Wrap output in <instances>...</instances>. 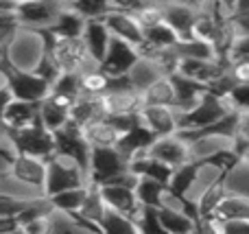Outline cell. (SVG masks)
I'll return each mask as SVG.
<instances>
[{"label": "cell", "instance_id": "55", "mask_svg": "<svg viewBox=\"0 0 249 234\" xmlns=\"http://www.w3.org/2000/svg\"><path fill=\"white\" fill-rule=\"evenodd\" d=\"M11 234H26L24 230H22V228H20V230H16V232H11Z\"/></svg>", "mask_w": 249, "mask_h": 234}, {"label": "cell", "instance_id": "5", "mask_svg": "<svg viewBox=\"0 0 249 234\" xmlns=\"http://www.w3.org/2000/svg\"><path fill=\"white\" fill-rule=\"evenodd\" d=\"M66 2L57 0H26V2H13V20L18 29H29L46 33L53 29L59 13L64 11Z\"/></svg>", "mask_w": 249, "mask_h": 234}, {"label": "cell", "instance_id": "30", "mask_svg": "<svg viewBox=\"0 0 249 234\" xmlns=\"http://www.w3.org/2000/svg\"><path fill=\"white\" fill-rule=\"evenodd\" d=\"M129 171H131L136 178H149V180H155V182L166 184V186H168L171 175H173V171L168 169L166 164H162V162L149 158L146 153H144V156L133 158V160L129 162Z\"/></svg>", "mask_w": 249, "mask_h": 234}, {"label": "cell", "instance_id": "8", "mask_svg": "<svg viewBox=\"0 0 249 234\" xmlns=\"http://www.w3.org/2000/svg\"><path fill=\"white\" fill-rule=\"evenodd\" d=\"M0 72L4 74L11 96L16 101H26V103H35L39 105L48 94H51V86L44 79H39L35 72H22L16 70L0 57Z\"/></svg>", "mask_w": 249, "mask_h": 234}, {"label": "cell", "instance_id": "9", "mask_svg": "<svg viewBox=\"0 0 249 234\" xmlns=\"http://www.w3.org/2000/svg\"><path fill=\"white\" fill-rule=\"evenodd\" d=\"M7 175L18 182L22 188L35 193V195H44V184H46V160L42 158H33V156H22L16 153L9 162Z\"/></svg>", "mask_w": 249, "mask_h": 234}, {"label": "cell", "instance_id": "54", "mask_svg": "<svg viewBox=\"0 0 249 234\" xmlns=\"http://www.w3.org/2000/svg\"><path fill=\"white\" fill-rule=\"evenodd\" d=\"M236 156H238V162L249 169V144H243V147H238L236 149Z\"/></svg>", "mask_w": 249, "mask_h": 234}, {"label": "cell", "instance_id": "10", "mask_svg": "<svg viewBox=\"0 0 249 234\" xmlns=\"http://www.w3.org/2000/svg\"><path fill=\"white\" fill-rule=\"evenodd\" d=\"M136 182H138V178L131 173L129 178H124L123 182L103 184V186H99L107 210H114V213L124 215V217H129V219L136 221V217L142 210L140 201H138V197H136V191H133V188H136Z\"/></svg>", "mask_w": 249, "mask_h": 234}, {"label": "cell", "instance_id": "51", "mask_svg": "<svg viewBox=\"0 0 249 234\" xmlns=\"http://www.w3.org/2000/svg\"><path fill=\"white\" fill-rule=\"evenodd\" d=\"M214 221V219H212ZM221 234H249V221H216Z\"/></svg>", "mask_w": 249, "mask_h": 234}, {"label": "cell", "instance_id": "29", "mask_svg": "<svg viewBox=\"0 0 249 234\" xmlns=\"http://www.w3.org/2000/svg\"><path fill=\"white\" fill-rule=\"evenodd\" d=\"M153 140H155V138L144 129V127H142V125H136L133 129H129L127 134L121 136V143H118L116 149L123 153L124 158H127L129 162H131L133 158L144 156V153L149 151V147H151V143H153Z\"/></svg>", "mask_w": 249, "mask_h": 234}, {"label": "cell", "instance_id": "2", "mask_svg": "<svg viewBox=\"0 0 249 234\" xmlns=\"http://www.w3.org/2000/svg\"><path fill=\"white\" fill-rule=\"evenodd\" d=\"M46 37H48L46 57L59 70V74H83L88 70L96 68V64L92 61L90 53H88L81 37L61 39V37H51L48 33H46Z\"/></svg>", "mask_w": 249, "mask_h": 234}, {"label": "cell", "instance_id": "35", "mask_svg": "<svg viewBox=\"0 0 249 234\" xmlns=\"http://www.w3.org/2000/svg\"><path fill=\"white\" fill-rule=\"evenodd\" d=\"M90 186V184H88ZM88 186L83 188H70V191H64V193H57V195L48 197L51 201V208L55 213H61V215H77L83 206V199L88 195Z\"/></svg>", "mask_w": 249, "mask_h": 234}, {"label": "cell", "instance_id": "52", "mask_svg": "<svg viewBox=\"0 0 249 234\" xmlns=\"http://www.w3.org/2000/svg\"><path fill=\"white\" fill-rule=\"evenodd\" d=\"M193 234H221V230H219V223L212 221V219H199Z\"/></svg>", "mask_w": 249, "mask_h": 234}, {"label": "cell", "instance_id": "49", "mask_svg": "<svg viewBox=\"0 0 249 234\" xmlns=\"http://www.w3.org/2000/svg\"><path fill=\"white\" fill-rule=\"evenodd\" d=\"M53 215H55V210L29 219V221L22 223V230L26 234H51L53 232Z\"/></svg>", "mask_w": 249, "mask_h": 234}, {"label": "cell", "instance_id": "33", "mask_svg": "<svg viewBox=\"0 0 249 234\" xmlns=\"http://www.w3.org/2000/svg\"><path fill=\"white\" fill-rule=\"evenodd\" d=\"M177 44H179V37L162 22V24L144 31V42H142V46H140V55H144V53L168 51V48H175Z\"/></svg>", "mask_w": 249, "mask_h": 234}, {"label": "cell", "instance_id": "50", "mask_svg": "<svg viewBox=\"0 0 249 234\" xmlns=\"http://www.w3.org/2000/svg\"><path fill=\"white\" fill-rule=\"evenodd\" d=\"M230 77L234 79V83H249V61H236V64L228 66Z\"/></svg>", "mask_w": 249, "mask_h": 234}, {"label": "cell", "instance_id": "20", "mask_svg": "<svg viewBox=\"0 0 249 234\" xmlns=\"http://www.w3.org/2000/svg\"><path fill=\"white\" fill-rule=\"evenodd\" d=\"M225 175H228V171H225L221 164H216V162H210V160L208 162H197L195 180H193V184H190V188H188V193H186L184 199L188 201V204L195 206L203 193H208L212 186H216L219 182H223Z\"/></svg>", "mask_w": 249, "mask_h": 234}, {"label": "cell", "instance_id": "39", "mask_svg": "<svg viewBox=\"0 0 249 234\" xmlns=\"http://www.w3.org/2000/svg\"><path fill=\"white\" fill-rule=\"evenodd\" d=\"M195 171H197V162H188V164L173 171L171 182H168V193L179 197V199H184L190 184H193V180H195Z\"/></svg>", "mask_w": 249, "mask_h": 234}, {"label": "cell", "instance_id": "45", "mask_svg": "<svg viewBox=\"0 0 249 234\" xmlns=\"http://www.w3.org/2000/svg\"><path fill=\"white\" fill-rule=\"evenodd\" d=\"M18 31V24L13 20V2H0V53L4 51L11 35Z\"/></svg>", "mask_w": 249, "mask_h": 234}, {"label": "cell", "instance_id": "25", "mask_svg": "<svg viewBox=\"0 0 249 234\" xmlns=\"http://www.w3.org/2000/svg\"><path fill=\"white\" fill-rule=\"evenodd\" d=\"M171 81L173 88H175V105H173V109L177 112V116L190 112L199 103V99L206 94V88L181 77V74H171Z\"/></svg>", "mask_w": 249, "mask_h": 234}, {"label": "cell", "instance_id": "12", "mask_svg": "<svg viewBox=\"0 0 249 234\" xmlns=\"http://www.w3.org/2000/svg\"><path fill=\"white\" fill-rule=\"evenodd\" d=\"M103 24L107 26L109 35H112L114 39L127 42L136 48H140L142 42H144V31H142V26L138 24L133 13L129 11L123 2H112L109 13L103 18Z\"/></svg>", "mask_w": 249, "mask_h": 234}, {"label": "cell", "instance_id": "13", "mask_svg": "<svg viewBox=\"0 0 249 234\" xmlns=\"http://www.w3.org/2000/svg\"><path fill=\"white\" fill-rule=\"evenodd\" d=\"M228 72V64L221 59H193V57H179L177 70L173 74H181V77L190 79V81L199 83L208 90L212 88L219 79L225 77Z\"/></svg>", "mask_w": 249, "mask_h": 234}, {"label": "cell", "instance_id": "53", "mask_svg": "<svg viewBox=\"0 0 249 234\" xmlns=\"http://www.w3.org/2000/svg\"><path fill=\"white\" fill-rule=\"evenodd\" d=\"M13 101V96H11V90H9V86H7V81H4V74L0 72V116H2V112L7 109V105Z\"/></svg>", "mask_w": 249, "mask_h": 234}, {"label": "cell", "instance_id": "34", "mask_svg": "<svg viewBox=\"0 0 249 234\" xmlns=\"http://www.w3.org/2000/svg\"><path fill=\"white\" fill-rule=\"evenodd\" d=\"M142 105H160V108H173L175 105V88H173L171 74L155 81L151 88L142 92Z\"/></svg>", "mask_w": 249, "mask_h": 234}, {"label": "cell", "instance_id": "37", "mask_svg": "<svg viewBox=\"0 0 249 234\" xmlns=\"http://www.w3.org/2000/svg\"><path fill=\"white\" fill-rule=\"evenodd\" d=\"M79 79H81V94L92 96V99H101V96L109 90V83H112V79H109L99 66L83 74H79Z\"/></svg>", "mask_w": 249, "mask_h": 234}, {"label": "cell", "instance_id": "46", "mask_svg": "<svg viewBox=\"0 0 249 234\" xmlns=\"http://www.w3.org/2000/svg\"><path fill=\"white\" fill-rule=\"evenodd\" d=\"M225 101L230 103L232 112L247 114L249 112V83H236V86L230 90V94L225 96Z\"/></svg>", "mask_w": 249, "mask_h": 234}, {"label": "cell", "instance_id": "43", "mask_svg": "<svg viewBox=\"0 0 249 234\" xmlns=\"http://www.w3.org/2000/svg\"><path fill=\"white\" fill-rule=\"evenodd\" d=\"M51 92L64 96V99L77 101L81 96V79L79 74H59L57 81L51 86Z\"/></svg>", "mask_w": 249, "mask_h": 234}, {"label": "cell", "instance_id": "17", "mask_svg": "<svg viewBox=\"0 0 249 234\" xmlns=\"http://www.w3.org/2000/svg\"><path fill=\"white\" fill-rule=\"evenodd\" d=\"M138 57H140V48L112 37L109 48H107V53H105L99 68L103 70L109 79H121V77H127L131 66L138 61Z\"/></svg>", "mask_w": 249, "mask_h": 234}, {"label": "cell", "instance_id": "22", "mask_svg": "<svg viewBox=\"0 0 249 234\" xmlns=\"http://www.w3.org/2000/svg\"><path fill=\"white\" fill-rule=\"evenodd\" d=\"M39 123L37 116V105L35 103H26V101H16L7 105V109L0 116V125L9 131V134H16V131H22L26 127Z\"/></svg>", "mask_w": 249, "mask_h": 234}, {"label": "cell", "instance_id": "1", "mask_svg": "<svg viewBox=\"0 0 249 234\" xmlns=\"http://www.w3.org/2000/svg\"><path fill=\"white\" fill-rule=\"evenodd\" d=\"M48 53V37L46 33L29 29H18L7 42L4 51L0 53L4 61L11 68L22 70V72H35L37 66L46 59Z\"/></svg>", "mask_w": 249, "mask_h": 234}, {"label": "cell", "instance_id": "26", "mask_svg": "<svg viewBox=\"0 0 249 234\" xmlns=\"http://www.w3.org/2000/svg\"><path fill=\"white\" fill-rule=\"evenodd\" d=\"M105 215H107V206H105V201H103V195H101L99 186L90 184V186H88V195H86V199H83L81 210H79L74 217L81 219L86 226L99 230V226H101V221H103Z\"/></svg>", "mask_w": 249, "mask_h": 234}, {"label": "cell", "instance_id": "4", "mask_svg": "<svg viewBox=\"0 0 249 234\" xmlns=\"http://www.w3.org/2000/svg\"><path fill=\"white\" fill-rule=\"evenodd\" d=\"M228 114H236V112H232L225 96H219L214 92L206 90V94L199 99V103L190 112L179 114V131H184V134L201 131L206 127L214 125V123L223 121Z\"/></svg>", "mask_w": 249, "mask_h": 234}, {"label": "cell", "instance_id": "44", "mask_svg": "<svg viewBox=\"0 0 249 234\" xmlns=\"http://www.w3.org/2000/svg\"><path fill=\"white\" fill-rule=\"evenodd\" d=\"M39 199V197H37ZM35 199H20V197H11V195H2L0 193V217H16L20 219L26 210L33 206ZM22 223V221H20Z\"/></svg>", "mask_w": 249, "mask_h": 234}, {"label": "cell", "instance_id": "14", "mask_svg": "<svg viewBox=\"0 0 249 234\" xmlns=\"http://www.w3.org/2000/svg\"><path fill=\"white\" fill-rule=\"evenodd\" d=\"M146 156L153 158V160L162 162L166 164L171 171L179 169V166L188 164L190 160V147L179 134H173V136H164V138H155L151 143L149 151Z\"/></svg>", "mask_w": 249, "mask_h": 234}, {"label": "cell", "instance_id": "21", "mask_svg": "<svg viewBox=\"0 0 249 234\" xmlns=\"http://www.w3.org/2000/svg\"><path fill=\"white\" fill-rule=\"evenodd\" d=\"M162 77H168V72L160 66V61L151 55H140L138 61L131 66V70L127 72L129 86L136 92H144L146 88H151L155 81H160Z\"/></svg>", "mask_w": 249, "mask_h": 234}, {"label": "cell", "instance_id": "7", "mask_svg": "<svg viewBox=\"0 0 249 234\" xmlns=\"http://www.w3.org/2000/svg\"><path fill=\"white\" fill-rule=\"evenodd\" d=\"M101 108L105 118H121V116H138L142 109V94L129 86L127 77L112 79L109 90L101 96Z\"/></svg>", "mask_w": 249, "mask_h": 234}, {"label": "cell", "instance_id": "15", "mask_svg": "<svg viewBox=\"0 0 249 234\" xmlns=\"http://www.w3.org/2000/svg\"><path fill=\"white\" fill-rule=\"evenodd\" d=\"M164 9V24L179 37V42L193 39L195 24H197V2H162Z\"/></svg>", "mask_w": 249, "mask_h": 234}, {"label": "cell", "instance_id": "24", "mask_svg": "<svg viewBox=\"0 0 249 234\" xmlns=\"http://www.w3.org/2000/svg\"><path fill=\"white\" fill-rule=\"evenodd\" d=\"M81 39H83V44H86L88 53H90L92 61H94L96 66H101V61H103L105 53H107V48H109V42H112V35H109L107 26L103 24V20L86 22Z\"/></svg>", "mask_w": 249, "mask_h": 234}, {"label": "cell", "instance_id": "48", "mask_svg": "<svg viewBox=\"0 0 249 234\" xmlns=\"http://www.w3.org/2000/svg\"><path fill=\"white\" fill-rule=\"evenodd\" d=\"M236 61H249V33H241L234 37V44L230 48L225 64H236Z\"/></svg>", "mask_w": 249, "mask_h": 234}, {"label": "cell", "instance_id": "36", "mask_svg": "<svg viewBox=\"0 0 249 234\" xmlns=\"http://www.w3.org/2000/svg\"><path fill=\"white\" fill-rule=\"evenodd\" d=\"M123 4L133 13V18H136L138 24L142 26V31H149L164 22L162 2H131V4L123 2Z\"/></svg>", "mask_w": 249, "mask_h": 234}, {"label": "cell", "instance_id": "42", "mask_svg": "<svg viewBox=\"0 0 249 234\" xmlns=\"http://www.w3.org/2000/svg\"><path fill=\"white\" fill-rule=\"evenodd\" d=\"M79 16L86 22L90 20H103L112 9V2H94V0H77V2H68Z\"/></svg>", "mask_w": 249, "mask_h": 234}, {"label": "cell", "instance_id": "32", "mask_svg": "<svg viewBox=\"0 0 249 234\" xmlns=\"http://www.w3.org/2000/svg\"><path fill=\"white\" fill-rule=\"evenodd\" d=\"M214 221H249V197L228 193L214 213Z\"/></svg>", "mask_w": 249, "mask_h": 234}, {"label": "cell", "instance_id": "41", "mask_svg": "<svg viewBox=\"0 0 249 234\" xmlns=\"http://www.w3.org/2000/svg\"><path fill=\"white\" fill-rule=\"evenodd\" d=\"M223 184H225V188H228V193L249 197V169L238 162L236 166H232V169L228 171Z\"/></svg>", "mask_w": 249, "mask_h": 234}, {"label": "cell", "instance_id": "11", "mask_svg": "<svg viewBox=\"0 0 249 234\" xmlns=\"http://www.w3.org/2000/svg\"><path fill=\"white\" fill-rule=\"evenodd\" d=\"M11 143H13V151L22 153V156H33V158L48 160L55 153V136L48 129H44L39 123L11 134Z\"/></svg>", "mask_w": 249, "mask_h": 234}, {"label": "cell", "instance_id": "23", "mask_svg": "<svg viewBox=\"0 0 249 234\" xmlns=\"http://www.w3.org/2000/svg\"><path fill=\"white\" fill-rule=\"evenodd\" d=\"M81 134L90 149H116L123 136L109 118H101V121L90 123V125H86L81 129Z\"/></svg>", "mask_w": 249, "mask_h": 234}, {"label": "cell", "instance_id": "31", "mask_svg": "<svg viewBox=\"0 0 249 234\" xmlns=\"http://www.w3.org/2000/svg\"><path fill=\"white\" fill-rule=\"evenodd\" d=\"M103 116V108H101V101L99 99H92V96H79L77 101L72 103L70 108V123L77 125L79 129H83L86 125L94 121H101Z\"/></svg>", "mask_w": 249, "mask_h": 234}, {"label": "cell", "instance_id": "28", "mask_svg": "<svg viewBox=\"0 0 249 234\" xmlns=\"http://www.w3.org/2000/svg\"><path fill=\"white\" fill-rule=\"evenodd\" d=\"M83 29H86V20L66 2L64 11L59 13L57 22L53 24L51 31H46L51 37H61V39H74V37H81Z\"/></svg>", "mask_w": 249, "mask_h": 234}, {"label": "cell", "instance_id": "40", "mask_svg": "<svg viewBox=\"0 0 249 234\" xmlns=\"http://www.w3.org/2000/svg\"><path fill=\"white\" fill-rule=\"evenodd\" d=\"M51 234H99V230L86 226L81 219L72 217V215H53V232Z\"/></svg>", "mask_w": 249, "mask_h": 234}, {"label": "cell", "instance_id": "3", "mask_svg": "<svg viewBox=\"0 0 249 234\" xmlns=\"http://www.w3.org/2000/svg\"><path fill=\"white\" fill-rule=\"evenodd\" d=\"M88 184H90L88 171L74 160L59 156V153H53L46 160V184H44L46 197L70 191V188H83Z\"/></svg>", "mask_w": 249, "mask_h": 234}, {"label": "cell", "instance_id": "27", "mask_svg": "<svg viewBox=\"0 0 249 234\" xmlns=\"http://www.w3.org/2000/svg\"><path fill=\"white\" fill-rule=\"evenodd\" d=\"M133 191H136V197L142 208H151V210H160L168 197L166 184L155 182V180H149V178H138Z\"/></svg>", "mask_w": 249, "mask_h": 234}, {"label": "cell", "instance_id": "19", "mask_svg": "<svg viewBox=\"0 0 249 234\" xmlns=\"http://www.w3.org/2000/svg\"><path fill=\"white\" fill-rule=\"evenodd\" d=\"M74 101L64 99L59 94H48L42 103L37 105V116H39V125L44 129H48L51 134H57L59 129H64L70 123V108Z\"/></svg>", "mask_w": 249, "mask_h": 234}, {"label": "cell", "instance_id": "47", "mask_svg": "<svg viewBox=\"0 0 249 234\" xmlns=\"http://www.w3.org/2000/svg\"><path fill=\"white\" fill-rule=\"evenodd\" d=\"M136 226L140 234H166L158 219V213L151 208H142L140 215L136 217Z\"/></svg>", "mask_w": 249, "mask_h": 234}, {"label": "cell", "instance_id": "18", "mask_svg": "<svg viewBox=\"0 0 249 234\" xmlns=\"http://www.w3.org/2000/svg\"><path fill=\"white\" fill-rule=\"evenodd\" d=\"M140 125L149 131L153 138H164L179 131V116L173 108H160V105H142L138 112Z\"/></svg>", "mask_w": 249, "mask_h": 234}, {"label": "cell", "instance_id": "38", "mask_svg": "<svg viewBox=\"0 0 249 234\" xmlns=\"http://www.w3.org/2000/svg\"><path fill=\"white\" fill-rule=\"evenodd\" d=\"M99 234H140V232H138V226L133 219L114 213V210H107V215L103 217V221L99 226Z\"/></svg>", "mask_w": 249, "mask_h": 234}, {"label": "cell", "instance_id": "16", "mask_svg": "<svg viewBox=\"0 0 249 234\" xmlns=\"http://www.w3.org/2000/svg\"><path fill=\"white\" fill-rule=\"evenodd\" d=\"M53 136H55V153L70 158V160H74L77 164H81L83 169L88 171V166H90L92 149L88 147L81 129H79L77 125H72V123H68L64 129H59L57 134H53Z\"/></svg>", "mask_w": 249, "mask_h": 234}, {"label": "cell", "instance_id": "6", "mask_svg": "<svg viewBox=\"0 0 249 234\" xmlns=\"http://www.w3.org/2000/svg\"><path fill=\"white\" fill-rule=\"evenodd\" d=\"M129 160L118 149H92L90 166H88V178L90 184L103 186V184L123 182L129 178Z\"/></svg>", "mask_w": 249, "mask_h": 234}]
</instances>
